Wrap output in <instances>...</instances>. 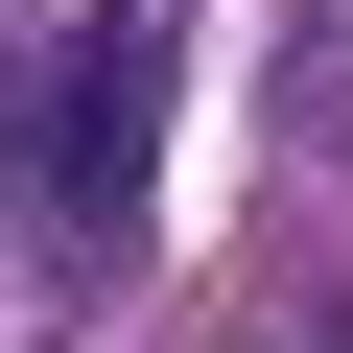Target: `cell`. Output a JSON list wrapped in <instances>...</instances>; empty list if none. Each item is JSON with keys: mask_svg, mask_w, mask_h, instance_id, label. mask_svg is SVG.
Masks as SVG:
<instances>
[{"mask_svg": "<svg viewBox=\"0 0 353 353\" xmlns=\"http://www.w3.org/2000/svg\"><path fill=\"white\" fill-rule=\"evenodd\" d=\"M165 94H189L165 0H71V48L24 71V118H0V189H24V259H48V283H118V259H141V212H165Z\"/></svg>", "mask_w": 353, "mask_h": 353, "instance_id": "cell-1", "label": "cell"}]
</instances>
